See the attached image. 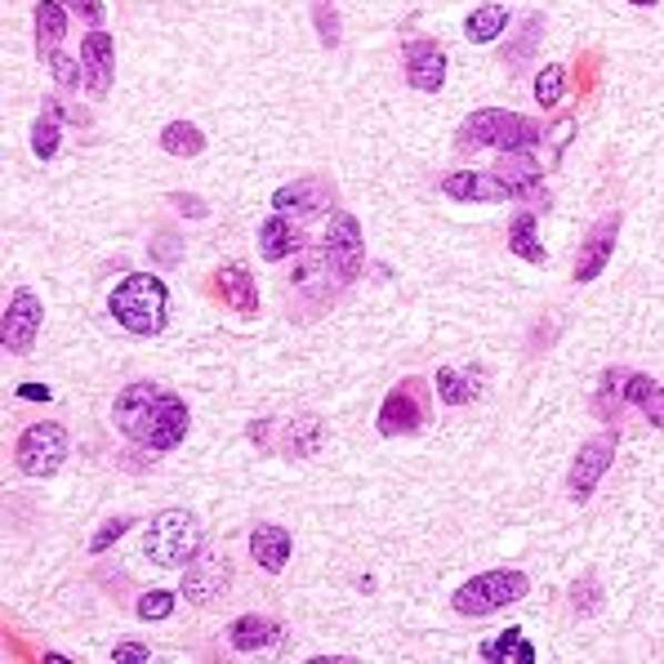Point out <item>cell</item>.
<instances>
[{
    "label": "cell",
    "instance_id": "5bb4252c",
    "mask_svg": "<svg viewBox=\"0 0 664 664\" xmlns=\"http://www.w3.org/2000/svg\"><path fill=\"white\" fill-rule=\"evenodd\" d=\"M615 237H620V214H606V219H597V223L588 228V237H584V245H580V259H575V281H580V285L606 272V263H611V254H615Z\"/></svg>",
    "mask_w": 664,
    "mask_h": 664
},
{
    "label": "cell",
    "instance_id": "9a60e30c",
    "mask_svg": "<svg viewBox=\"0 0 664 664\" xmlns=\"http://www.w3.org/2000/svg\"><path fill=\"white\" fill-rule=\"evenodd\" d=\"M330 197H335V192H330L325 179H294V183L272 192V210L294 214V219H312V214L330 210Z\"/></svg>",
    "mask_w": 664,
    "mask_h": 664
},
{
    "label": "cell",
    "instance_id": "ffe728a7",
    "mask_svg": "<svg viewBox=\"0 0 664 664\" xmlns=\"http://www.w3.org/2000/svg\"><path fill=\"white\" fill-rule=\"evenodd\" d=\"M228 642H232V651H241V655H254V651H268V646H276L281 642V624L272 620V615H237L232 624H228Z\"/></svg>",
    "mask_w": 664,
    "mask_h": 664
},
{
    "label": "cell",
    "instance_id": "836d02e7",
    "mask_svg": "<svg viewBox=\"0 0 664 664\" xmlns=\"http://www.w3.org/2000/svg\"><path fill=\"white\" fill-rule=\"evenodd\" d=\"M46 63H50V72H54L59 90H77V85L85 81V63H81V59H72V54H63V50H54Z\"/></svg>",
    "mask_w": 664,
    "mask_h": 664
},
{
    "label": "cell",
    "instance_id": "f6af8a7d",
    "mask_svg": "<svg viewBox=\"0 0 664 664\" xmlns=\"http://www.w3.org/2000/svg\"><path fill=\"white\" fill-rule=\"evenodd\" d=\"M245 433H250V442H263V437L272 433V424H268V420H254V424H250Z\"/></svg>",
    "mask_w": 664,
    "mask_h": 664
},
{
    "label": "cell",
    "instance_id": "1f68e13d",
    "mask_svg": "<svg viewBox=\"0 0 664 664\" xmlns=\"http://www.w3.org/2000/svg\"><path fill=\"white\" fill-rule=\"evenodd\" d=\"M312 28H316V41L325 50H335L340 46V10H335V0H312Z\"/></svg>",
    "mask_w": 664,
    "mask_h": 664
},
{
    "label": "cell",
    "instance_id": "ba28073f",
    "mask_svg": "<svg viewBox=\"0 0 664 664\" xmlns=\"http://www.w3.org/2000/svg\"><path fill=\"white\" fill-rule=\"evenodd\" d=\"M615 451H620V433H597V437H588L580 451H575V460H571V473H566V495L575 500V504H588L593 500V491H597V482L606 477V469L615 464Z\"/></svg>",
    "mask_w": 664,
    "mask_h": 664
},
{
    "label": "cell",
    "instance_id": "e0dca14e",
    "mask_svg": "<svg viewBox=\"0 0 664 664\" xmlns=\"http://www.w3.org/2000/svg\"><path fill=\"white\" fill-rule=\"evenodd\" d=\"M214 290L223 294V303L241 316H254L259 312V285H254V272L245 263H223L214 272Z\"/></svg>",
    "mask_w": 664,
    "mask_h": 664
},
{
    "label": "cell",
    "instance_id": "7bdbcfd3",
    "mask_svg": "<svg viewBox=\"0 0 664 664\" xmlns=\"http://www.w3.org/2000/svg\"><path fill=\"white\" fill-rule=\"evenodd\" d=\"M112 660H117V664H125V660L134 664V660H152V651H148L143 642H117V651H112Z\"/></svg>",
    "mask_w": 664,
    "mask_h": 664
},
{
    "label": "cell",
    "instance_id": "7a4b0ae2",
    "mask_svg": "<svg viewBox=\"0 0 664 664\" xmlns=\"http://www.w3.org/2000/svg\"><path fill=\"white\" fill-rule=\"evenodd\" d=\"M544 125L535 117L522 112H504V108H482L460 125V148H500V152H522V148H540Z\"/></svg>",
    "mask_w": 664,
    "mask_h": 664
},
{
    "label": "cell",
    "instance_id": "52a82bcc",
    "mask_svg": "<svg viewBox=\"0 0 664 664\" xmlns=\"http://www.w3.org/2000/svg\"><path fill=\"white\" fill-rule=\"evenodd\" d=\"M68 451H72L68 429L54 424V420H41V424H32V429L19 433L14 460H19V469H23L28 477H54V473L63 469Z\"/></svg>",
    "mask_w": 664,
    "mask_h": 664
},
{
    "label": "cell",
    "instance_id": "74e56055",
    "mask_svg": "<svg viewBox=\"0 0 664 664\" xmlns=\"http://www.w3.org/2000/svg\"><path fill=\"white\" fill-rule=\"evenodd\" d=\"M134 611H139V620H170L174 615V593L170 588H148Z\"/></svg>",
    "mask_w": 664,
    "mask_h": 664
},
{
    "label": "cell",
    "instance_id": "d590c367",
    "mask_svg": "<svg viewBox=\"0 0 664 664\" xmlns=\"http://www.w3.org/2000/svg\"><path fill=\"white\" fill-rule=\"evenodd\" d=\"M562 85H566V72L562 68H544L535 77V103L540 108H557L562 103Z\"/></svg>",
    "mask_w": 664,
    "mask_h": 664
},
{
    "label": "cell",
    "instance_id": "4316f807",
    "mask_svg": "<svg viewBox=\"0 0 664 664\" xmlns=\"http://www.w3.org/2000/svg\"><path fill=\"white\" fill-rule=\"evenodd\" d=\"M509 254H517V259H526V263H549V250H544V241L535 237V214L531 210H522L513 223H509Z\"/></svg>",
    "mask_w": 664,
    "mask_h": 664
},
{
    "label": "cell",
    "instance_id": "d6986e66",
    "mask_svg": "<svg viewBox=\"0 0 664 664\" xmlns=\"http://www.w3.org/2000/svg\"><path fill=\"white\" fill-rule=\"evenodd\" d=\"M290 549H294L290 531H285V526H276V522H263V526H254V531H250V557H254L268 575H281V571H285Z\"/></svg>",
    "mask_w": 664,
    "mask_h": 664
},
{
    "label": "cell",
    "instance_id": "5b68a950",
    "mask_svg": "<svg viewBox=\"0 0 664 664\" xmlns=\"http://www.w3.org/2000/svg\"><path fill=\"white\" fill-rule=\"evenodd\" d=\"M188 424H192L188 402H183L179 393H165V389H161V398L152 402V411L143 415V424L130 433V442L143 446V451H152V455H165V451H174V446L188 437Z\"/></svg>",
    "mask_w": 664,
    "mask_h": 664
},
{
    "label": "cell",
    "instance_id": "f546056e",
    "mask_svg": "<svg viewBox=\"0 0 664 664\" xmlns=\"http://www.w3.org/2000/svg\"><path fill=\"white\" fill-rule=\"evenodd\" d=\"M161 152H170V157H201L205 152V134L192 125V121H170L165 130H161Z\"/></svg>",
    "mask_w": 664,
    "mask_h": 664
},
{
    "label": "cell",
    "instance_id": "8fae6325",
    "mask_svg": "<svg viewBox=\"0 0 664 664\" xmlns=\"http://www.w3.org/2000/svg\"><path fill=\"white\" fill-rule=\"evenodd\" d=\"M41 321H46L41 299L32 290H14L10 303H6V325H0V344H6V353L28 358L37 335H41Z\"/></svg>",
    "mask_w": 664,
    "mask_h": 664
},
{
    "label": "cell",
    "instance_id": "f1b7e54d",
    "mask_svg": "<svg viewBox=\"0 0 664 664\" xmlns=\"http://www.w3.org/2000/svg\"><path fill=\"white\" fill-rule=\"evenodd\" d=\"M433 389H437V398H442L446 406H469V402H477V398H482L477 375L455 371V366H442V371H437V380H433Z\"/></svg>",
    "mask_w": 664,
    "mask_h": 664
},
{
    "label": "cell",
    "instance_id": "ee69618b",
    "mask_svg": "<svg viewBox=\"0 0 664 664\" xmlns=\"http://www.w3.org/2000/svg\"><path fill=\"white\" fill-rule=\"evenodd\" d=\"M19 398H23V402H50L54 393H50L46 384H23V389H19Z\"/></svg>",
    "mask_w": 664,
    "mask_h": 664
},
{
    "label": "cell",
    "instance_id": "ac0fdd59",
    "mask_svg": "<svg viewBox=\"0 0 664 664\" xmlns=\"http://www.w3.org/2000/svg\"><path fill=\"white\" fill-rule=\"evenodd\" d=\"M303 250V232H299V223L290 219V214H272V219H263L259 223V254L268 259V263H281V259H290V254H299Z\"/></svg>",
    "mask_w": 664,
    "mask_h": 664
},
{
    "label": "cell",
    "instance_id": "83f0119b",
    "mask_svg": "<svg viewBox=\"0 0 664 664\" xmlns=\"http://www.w3.org/2000/svg\"><path fill=\"white\" fill-rule=\"evenodd\" d=\"M482 660H491V664H509V660L535 664V646L526 642V628H504L500 637L482 642Z\"/></svg>",
    "mask_w": 664,
    "mask_h": 664
},
{
    "label": "cell",
    "instance_id": "484cf974",
    "mask_svg": "<svg viewBox=\"0 0 664 664\" xmlns=\"http://www.w3.org/2000/svg\"><path fill=\"white\" fill-rule=\"evenodd\" d=\"M540 37H544V14H531V19L522 23V32H517V37L509 41V50H504V72H509V77H517V72L535 59Z\"/></svg>",
    "mask_w": 664,
    "mask_h": 664
},
{
    "label": "cell",
    "instance_id": "60d3db41",
    "mask_svg": "<svg viewBox=\"0 0 664 664\" xmlns=\"http://www.w3.org/2000/svg\"><path fill=\"white\" fill-rule=\"evenodd\" d=\"M170 205H174L183 219H205V214H210V205H205L197 192H170Z\"/></svg>",
    "mask_w": 664,
    "mask_h": 664
},
{
    "label": "cell",
    "instance_id": "9c48e42d",
    "mask_svg": "<svg viewBox=\"0 0 664 664\" xmlns=\"http://www.w3.org/2000/svg\"><path fill=\"white\" fill-rule=\"evenodd\" d=\"M232 584V562L223 549H201L188 566H183V597L192 606H214Z\"/></svg>",
    "mask_w": 664,
    "mask_h": 664
},
{
    "label": "cell",
    "instance_id": "4dcf8cb0",
    "mask_svg": "<svg viewBox=\"0 0 664 664\" xmlns=\"http://www.w3.org/2000/svg\"><path fill=\"white\" fill-rule=\"evenodd\" d=\"M628 375L633 371H602V384H597V415L611 420L620 406H624V389H628Z\"/></svg>",
    "mask_w": 664,
    "mask_h": 664
},
{
    "label": "cell",
    "instance_id": "b9f144b4",
    "mask_svg": "<svg viewBox=\"0 0 664 664\" xmlns=\"http://www.w3.org/2000/svg\"><path fill=\"white\" fill-rule=\"evenodd\" d=\"M63 6H68L72 14H81L85 23H103V19H108V10H103V0H63Z\"/></svg>",
    "mask_w": 664,
    "mask_h": 664
},
{
    "label": "cell",
    "instance_id": "8992f818",
    "mask_svg": "<svg viewBox=\"0 0 664 664\" xmlns=\"http://www.w3.org/2000/svg\"><path fill=\"white\" fill-rule=\"evenodd\" d=\"M321 259L330 263L340 285L358 281L362 276V263H366V241H362V223L358 214L349 210H335L330 214V228H325V241H321Z\"/></svg>",
    "mask_w": 664,
    "mask_h": 664
},
{
    "label": "cell",
    "instance_id": "30bf717a",
    "mask_svg": "<svg viewBox=\"0 0 664 664\" xmlns=\"http://www.w3.org/2000/svg\"><path fill=\"white\" fill-rule=\"evenodd\" d=\"M424 420H429V398H424L420 380H402L380 406V433L384 437H411L424 429Z\"/></svg>",
    "mask_w": 664,
    "mask_h": 664
},
{
    "label": "cell",
    "instance_id": "603a6c76",
    "mask_svg": "<svg viewBox=\"0 0 664 664\" xmlns=\"http://www.w3.org/2000/svg\"><path fill=\"white\" fill-rule=\"evenodd\" d=\"M321 437H325V424H321V415H294V420L285 424L281 451H285V455H299V460H308V455H316V451H321Z\"/></svg>",
    "mask_w": 664,
    "mask_h": 664
},
{
    "label": "cell",
    "instance_id": "44dd1931",
    "mask_svg": "<svg viewBox=\"0 0 664 664\" xmlns=\"http://www.w3.org/2000/svg\"><path fill=\"white\" fill-rule=\"evenodd\" d=\"M513 197H540V179H544V165L535 161V148H522V152H504L500 157V170H495ZM549 197V192H544Z\"/></svg>",
    "mask_w": 664,
    "mask_h": 664
},
{
    "label": "cell",
    "instance_id": "4fadbf2b",
    "mask_svg": "<svg viewBox=\"0 0 664 664\" xmlns=\"http://www.w3.org/2000/svg\"><path fill=\"white\" fill-rule=\"evenodd\" d=\"M81 63H85V90L94 99H103L112 90V81H117V41H112V32L94 28L81 41Z\"/></svg>",
    "mask_w": 664,
    "mask_h": 664
},
{
    "label": "cell",
    "instance_id": "f35d334b",
    "mask_svg": "<svg viewBox=\"0 0 664 664\" xmlns=\"http://www.w3.org/2000/svg\"><path fill=\"white\" fill-rule=\"evenodd\" d=\"M130 526H134V517H112V522H103V526L94 531V540H90V553H108Z\"/></svg>",
    "mask_w": 664,
    "mask_h": 664
},
{
    "label": "cell",
    "instance_id": "6da1fadb",
    "mask_svg": "<svg viewBox=\"0 0 664 664\" xmlns=\"http://www.w3.org/2000/svg\"><path fill=\"white\" fill-rule=\"evenodd\" d=\"M108 312L130 330V335H161L165 321H170V290L152 272H130L112 290Z\"/></svg>",
    "mask_w": 664,
    "mask_h": 664
},
{
    "label": "cell",
    "instance_id": "3957f363",
    "mask_svg": "<svg viewBox=\"0 0 664 664\" xmlns=\"http://www.w3.org/2000/svg\"><path fill=\"white\" fill-rule=\"evenodd\" d=\"M143 553L157 562V566H188L197 553H201V526L188 509H165L148 522V535H143Z\"/></svg>",
    "mask_w": 664,
    "mask_h": 664
},
{
    "label": "cell",
    "instance_id": "cb8c5ba5",
    "mask_svg": "<svg viewBox=\"0 0 664 664\" xmlns=\"http://www.w3.org/2000/svg\"><path fill=\"white\" fill-rule=\"evenodd\" d=\"M504 28H509V6H504V0H486V6H477V10L469 14L464 37H469L473 46H491Z\"/></svg>",
    "mask_w": 664,
    "mask_h": 664
},
{
    "label": "cell",
    "instance_id": "8d00e7d4",
    "mask_svg": "<svg viewBox=\"0 0 664 664\" xmlns=\"http://www.w3.org/2000/svg\"><path fill=\"white\" fill-rule=\"evenodd\" d=\"M148 254H152L157 268H174V263L183 259V237H174V232H157V237L148 241Z\"/></svg>",
    "mask_w": 664,
    "mask_h": 664
},
{
    "label": "cell",
    "instance_id": "7c38bea8",
    "mask_svg": "<svg viewBox=\"0 0 664 664\" xmlns=\"http://www.w3.org/2000/svg\"><path fill=\"white\" fill-rule=\"evenodd\" d=\"M402 68H406V85L420 94H437L446 85V50L437 41H406Z\"/></svg>",
    "mask_w": 664,
    "mask_h": 664
},
{
    "label": "cell",
    "instance_id": "7402d4cb",
    "mask_svg": "<svg viewBox=\"0 0 664 664\" xmlns=\"http://www.w3.org/2000/svg\"><path fill=\"white\" fill-rule=\"evenodd\" d=\"M68 6L63 0H37V10H32V32H37V54L41 59H50L59 46H63V37H68Z\"/></svg>",
    "mask_w": 664,
    "mask_h": 664
},
{
    "label": "cell",
    "instance_id": "277c9868",
    "mask_svg": "<svg viewBox=\"0 0 664 664\" xmlns=\"http://www.w3.org/2000/svg\"><path fill=\"white\" fill-rule=\"evenodd\" d=\"M526 593H531V580H526L522 571H482V575H473L469 584H460V593L451 597V606H455L460 615L482 620V615H495V611L522 602Z\"/></svg>",
    "mask_w": 664,
    "mask_h": 664
},
{
    "label": "cell",
    "instance_id": "d4e9b609",
    "mask_svg": "<svg viewBox=\"0 0 664 664\" xmlns=\"http://www.w3.org/2000/svg\"><path fill=\"white\" fill-rule=\"evenodd\" d=\"M624 402L637 406L646 415L651 429H664V389L651 380V375H628V389H624Z\"/></svg>",
    "mask_w": 664,
    "mask_h": 664
},
{
    "label": "cell",
    "instance_id": "e575fe53",
    "mask_svg": "<svg viewBox=\"0 0 664 664\" xmlns=\"http://www.w3.org/2000/svg\"><path fill=\"white\" fill-rule=\"evenodd\" d=\"M571 606H575L580 615H593V611L602 606V584H597L593 571H584V575L571 584Z\"/></svg>",
    "mask_w": 664,
    "mask_h": 664
},
{
    "label": "cell",
    "instance_id": "bcb514c9",
    "mask_svg": "<svg viewBox=\"0 0 664 664\" xmlns=\"http://www.w3.org/2000/svg\"><path fill=\"white\" fill-rule=\"evenodd\" d=\"M628 6H637V10H651V6H660V0H628Z\"/></svg>",
    "mask_w": 664,
    "mask_h": 664
},
{
    "label": "cell",
    "instance_id": "2e32d148",
    "mask_svg": "<svg viewBox=\"0 0 664 664\" xmlns=\"http://www.w3.org/2000/svg\"><path fill=\"white\" fill-rule=\"evenodd\" d=\"M442 192L451 197V201H482V205H491V201H513V188L491 170V174H482V170H455V174H446L442 179Z\"/></svg>",
    "mask_w": 664,
    "mask_h": 664
},
{
    "label": "cell",
    "instance_id": "d6a6232c",
    "mask_svg": "<svg viewBox=\"0 0 664 664\" xmlns=\"http://www.w3.org/2000/svg\"><path fill=\"white\" fill-rule=\"evenodd\" d=\"M59 148H63V125L54 121V117H37V125H32V152L41 157V161H54L59 157Z\"/></svg>",
    "mask_w": 664,
    "mask_h": 664
},
{
    "label": "cell",
    "instance_id": "ab89813d",
    "mask_svg": "<svg viewBox=\"0 0 664 664\" xmlns=\"http://www.w3.org/2000/svg\"><path fill=\"white\" fill-rule=\"evenodd\" d=\"M41 112H46V117H54V121H72V125H90V112H85V108H68V103H63L59 94H50Z\"/></svg>",
    "mask_w": 664,
    "mask_h": 664
}]
</instances>
